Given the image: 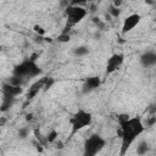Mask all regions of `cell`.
I'll return each instance as SVG.
<instances>
[{"instance_id":"ba28073f","label":"cell","mask_w":156,"mask_h":156,"mask_svg":"<svg viewBox=\"0 0 156 156\" xmlns=\"http://www.w3.org/2000/svg\"><path fill=\"white\" fill-rule=\"evenodd\" d=\"M100 84H101L100 77H98V76L88 77V78L84 80L83 85H82V93H83V94H89V93L96 90V89L100 87Z\"/></svg>"},{"instance_id":"8fae6325","label":"cell","mask_w":156,"mask_h":156,"mask_svg":"<svg viewBox=\"0 0 156 156\" xmlns=\"http://www.w3.org/2000/svg\"><path fill=\"white\" fill-rule=\"evenodd\" d=\"M45 80H46V77L44 78H40L38 80H35L28 89V93H27V99L30 100L33 98H35L38 95V93L40 90H44V84H45Z\"/></svg>"},{"instance_id":"e0dca14e","label":"cell","mask_w":156,"mask_h":156,"mask_svg":"<svg viewBox=\"0 0 156 156\" xmlns=\"http://www.w3.org/2000/svg\"><path fill=\"white\" fill-rule=\"evenodd\" d=\"M33 30H34V33H35L37 35H43V37H45V34H46V30H45L41 26H39V24L33 26Z\"/></svg>"},{"instance_id":"d6986e66","label":"cell","mask_w":156,"mask_h":156,"mask_svg":"<svg viewBox=\"0 0 156 156\" xmlns=\"http://www.w3.org/2000/svg\"><path fill=\"white\" fill-rule=\"evenodd\" d=\"M110 15L112 16V17H118L119 16V13H121V10H119V7H116V6H111L110 7Z\"/></svg>"},{"instance_id":"6da1fadb","label":"cell","mask_w":156,"mask_h":156,"mask_svg":"<svg viewBox=\"0 0 156 156\" xmlns=\"http://www.w3.org/2000/svg\"><path fill=\"white\" fill-rule=\"evenodd\" d=\"M117 122L121 130V155H124L132 144L139 138L146 129L145 123L139 116L130 117L127 113H121L117 116Z\"/></svg>"},{"instance_id":"3957f363","label":"cell","mask_w":156,"mask_h":156,"mask_svg":"<svg viewBox=\"0 0 156 156\" xmlns=\"http://www.w3.org/2000/svg\"><path fill=\"white\" fill-rule=\"evenodd\" d=\"M91 123H93L91 112H89V111H87L84 108H78L69 118V124H71L69 138H73L74 134H77L82 129L89 127Z\"/></svg>"},{"instance_id":"30bf717a","label":"cell","mask_w":156,"mask_h":156,"mask_svg":"<svg viewBox=\"0 0 156 156\" xmlns=\"http://www.w3.org/2000/svg\"><path fill=\"white\" fill-rule=\"evenodd\" d=\"M139 62L144 68H151L156 66V52L155 51H145L140 55Z\"/></svg>"},{"instance_id":"44dd1931","label":"cell","mask_w":156,"mask_h":156,"mask_svg":"<svg viewBox=\"0 0 156 156\" xmlns=\"http://www.w3.org/2000/svg\"><path fill=\"white\" fill-rule=\"evenodd\" d=\"M122 2H123V0H113V1H112V5L116 6V7H121Z\"/></svg>"},{"instance_id":"5bb4252c","label":"cell","mask_w":156,"mask_h":156,"mask_svg":"<svg viewBox=\"0 0 156 156\" xmlns=\"http://www.w3.org/2000/svg\"><path fill=\"white\" fill-rule=\"evenodd\" d=\"M15 99H12V98H9V96H5L4 95V99H2V104H1V111L2 112H5L11 105H12V101H13Z\"/></svg>"},{"instance_id":"5b68a950","label":"cell","mask_w":156,"mask_h":156,"mask_svg":"<svg viewBox=\"0 0 156 156\" xmlns=\"http://www.w3.org/2000/svg\"><path fill=\"white\" fill-rule=\"evenodd\" d=\"M65 12H66V21L68 28L80 23L88 15L87 9L83 7L82 5H71V4L66 6Z\"/></svg>"},{"instance_id":"277c9868","label":"cell","mask_w":156,"mask_h":156,"mask_svg":"<svg viewBox=\"0 0 156 156\" xmlns=\"http://www.w3.org/2000/svg\"><path fill=\"white\" fill-rule=\"evenodd\" d=\"M106 146V139L98 133L89 135L83 145V154L84 156H95Z\"/></svg>"},{"instance_id":"8992f818","label":"cell","mask_w":156,"mask_h":156,"mask_svg":"<svg viewBox=\"0 0 156 156\" xmlns=\"http://www.w3.org/2000/svg\"><path fill=\"white\" fill-rule=\"evenodd\" d=\"M123 61H124V55L123 54H121V52L112 54L107 58V62H106V74L108 76V74H112L116 71H118L119 67L123 65Z\"/></svg>"},{"instance_id":"2e32d148","label":"cell","mask_w":156,"mask_h":156,"mask_svg":"<svg viewBox=\"0 0 156 156\" xmlns=\"http://www.w3.org/2000/svg\"><path fill=\"white\" fill-rule=\"evenodd\" d=\"M71 40V35L68 34V33H66V32H62L58 37H57V41L58 43H68Z\"/></svg>"},{"instance_id":"9a60e30c","label":"cell","mask_w":156,"mask_h":156,"mask_svg":"<svg viewBox=\"0 0 156 156\" xmlns=\"http://www.w3.org/2000/svg\"><path fill=\"white\" fill-rule=\"evenodd\" d=\"M57 136H58L57 132H56L55 129H52V130L46 135V141H48V143H55V141L57 140Z\"/></svg>"},{"instance_id":"52a82bcc","label":"cell","mask_w":156,"mask_h":156,"mask_svg":"<svg viewBox=\"0 0 156 156\" xmlns=\"http://www.w3.org/2000/svg\"><path fill=\"white\" fill-rule=\"evenodd\" d=\"M143 17L139 15V13H130L128 15L124 20H123V23H122V28H121V33L122 34H127L129 32H132L135 27L139 26V23L141 22Z\"/></svg>"},{"instance_id":"7c38bea8","label":"cell","mask_w":156,"mask_h":156,"mask_svg":"<svg viewBox=\"0 0 156 156\" xmlns=\"http://www.w3.org/2000/svg\"><path fill=\"white\" fill-rule=\"evenodd\" d=\"M88 54H89V48L85 46V45L77 46V48H74V50H73V55L77 56V57H83V56H85V55H88Z\"/></svg>"},{"instance_id":"7a4b0ae2","label":"cell","mask_w":156,"mask_h":156,"mask_svg":"<svg viewBox=\"0 0 156 156\" xmlns=\"http://www.w3.org/2000/svg\"><path fill=\"white\" fill-rule=\"evenodd\" d=\"M12 73L17 78H20L22 80V83H26L27 80H29V79H32L34 77H38L41 73V69L38 66L37 61L32 60L29 57L27 60H23L18 65H16L13 71H12Z\"/></svg>"},{"instance_id":"4fadbf2b","label":"cell","mask_w":156,"mask_h":156,"mask_svg":"<svg viewBox=\"0 0 156 156\" xmlns=\"http://www.w3.org/2000/svg\"><path fill=\"white\" fill-rule=\"evenodd\" d=\"M149 150H150V146H149V143L146 140L140 141L136 146V154L138 155H145L146 152H149Z\"/></svg>"},{"instance_id":"7402d4cb","label":"cell","mask_w":156,"mask_h":156,"mask_svg":"<svg viewBox=\"0 0 156 156\" xmlns=\"http://www.w3.org/2000/svg\"><path fill=\"white\" fill-rule=\"evenodd\" d=\"M146 4H149V5H154L155 4V0H144Z\"/></svg>"},{"instance_id":"ac0fdd59","label":"cell","mask_w":156,"mask_h":156,"mask_svg":"<svg viewBox=\"0 0 156 156\" xmlns=\"http://www.w3.org/2000/svg\"><path fill=\"white\" fill-rule=\"evenodd\" d=\"M28 134H29L28 128H20V130H18V133H17V135H18L20 139H26V138L28 136Z\"/></svg>"},{"instance_id":"9c48e42d","label":"cell","mask_w":156,"mask_h":156,"mask_svg":"<svg viewBox=\"0 0 156 156\" xmlns=\"http://www.w3.org/2000/svg\"><path fill=\"white\" fill-rule=\"evenodd\" d=\"M23 93V88L22 85H16V84H11V83H4L2 84V94L5 96L16 99L18 95H21Z\"/></svg>"},{"instance_id":"603a6c76","label":"cell","mask_w":156,"mask_h":156,"mask_svg":"<svg viewBox=\"0 0 156 156\" xmlns=\"http://www.w3.org/2000/svg\"><path fill=\"white\" fill-rule=\"evenodd\" d=\"M27 119H32V115H27Z\"/></svg>"},{"instance_id":"ffe728a7","label":"cell","mask_w":156,"mask_h":156,"mask_svg":"<svg viewBox=\"0 0 156 156\" xmlns=\"http://www.w3.org/2000/svg\"><path fill=\"white\" fill-rule=\"evenodd\" d=\"M55 83V80L52 79V78H49V77H46V80H45V84H44V90H48V89H50L51 87H52V84Z\"/></svg>"}]
</instances>
